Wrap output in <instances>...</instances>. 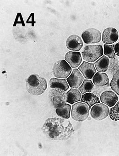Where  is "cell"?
Segmentation results:
<instances>
[{
  "instance_id": "1",
  "label": "cell",
  "mask_w": 119,
  "mask_h": 156,
  "mask_svg": "<svg viewBox=\"0 0 119 156\" xmlns=\"http://www.w3.org/2000/svg\"><path fill=\"white\" fill-rule=\"evenodd\" d=\"M42 129L46 136L55 140H66L74 132L70 121L57 117L47 119Z\"/></svg>"
},
{
  "instance_id": "26",
  "label": "cell",
  "mask_w": 119,
  "mask_h": 156,
  "mask_svg": "<svg viewBox=\"0 0 119 156\" xmlns=\"http://www.w3.org/2000/svg\"></svg>"
},
{
  "instance_id": "19",
  "label": "cell",
  "mask_w": 119,
  "mask_h": 156,
  "mask_svg": "<svg viewBox=\"0 0 119 156\" xmlns=\"http://www.w3.org/2000/svg\"><path fill=\"white\" fill-rule=\"evenodd\" d=\"M66 102L71 104L81 101L82 94L79 90L71 89L66 93Z\"/></svg>"
},
{
  "instance_id": "14",
  "label": "cell",
  "mask_w": 119,
  "mask_h": 156,
  "mask_svg": "<svg viewBox=\"0 0 119 156\" xmlns=\"http://www.w3.org/2000/svg\"><path fill=\"white\" fill-rule=\"evenodd\" d=\"M100 100L109 107H112L118 101V98L114 92L111 90H106L102 93Z\"/></svg>"
},
{
  "instance_id": "9",
  "label": "cell",
  "mask_w": 119,
  "mask_h": 156,
  "mask_svg": "<svg viewBox=\"0 0 119 156\" xmlns=\"http://www.w3.org/2000/svg\"><path fill=\"white\" fill-rule=\"evenodd\" d=\"M84 80V78L79 69H74L72 73L66 79L69 87L74 89L79 88Z\"/></svg>"
},
{
  "instance_id": "13",
  "label": "cell",
  "mask_w": 119,
  "mask_h": 156,
  "mask_svg": "<svg viewBox=\"0 0 119 156\" xmlns=\"http://www.w3.org/2000/svg\"><path fill=\"white\" fill-rule=\"evenodd\" d=\"M65 60L72 68L78 67L82 62L81 53L77 51H68L65 56Z\"/></svg>"
},
{
  "instance_id": "24",
  "label": "cell",
  "mask_w": 119,
  "mask_h": 156,
  "mask_svg": "<svg viewBox=\"0 0 119 156\" xmlns=\"http://www.w3.org/2000/svg\"><path fill=\"white\" fill-rule=\"evenodd\" d=\"M110 86L112 90L117 95H119V76L118 75H114Z\"/></svg>"
},
{
  "instance_id": "12",
  "label": "cell",
  "mask_w": 119,
  "mask_h": 156,
  "mask_svg": "<svg viewBox=\"0 0 119 156\" xmlns=\"http://www.w3.org/2000/svg\"><path fill=\"white\" fill-rule=\"evenodd\" d=\"M78 69L82 73L84 77L88 79H93L96 72V69L93 63L86 61L83 62V63L78 68Z\"/></svg>"
},
{
  "instance_id": "23",
  "label": "cell",
  "mask_w": 119,
  "mask_h": 156,
  "mask_svg": "<svg viewBox=\"0 0 119 156\" xmlns=\"http://www.w3.org/2000/svg\"><path fill=\"white\" fill-rule=\"evenodd\" d=\"M114 47L115 45H110L105 44L104 45V55L108 57V58L111 59L115 58V53L114 51Z\"/></svg>"
},
{
  "instance_id": "25",
  "label": "cell",
  "mask_w": 119,
  "mask_h": 156,
  "mask_svg": "<svg viewBox=\"0 0 119 156\" xmlns=\"http://www.w3.org/2000/svg\"><path fill=\"white\" fill-rule=\"evenodd\" d=\"M114 51L115 54L119 57V42L115 44L114 47Z\"/></svg>"
},
{
  "instance_id": "20",
  "label": "cell",
  "mask_w": 119,
  "mask_h": 156,
  "mask_svg": "<svg viewBox=\"0 0 119 156\" xmlns=\"http://www.w3.org/2000/svg\"><path fill=\"white\" fill-rule=\"evenodd\" d=\"M71 108L72 107L70 104L66 103L56 108V112L61 118L68 119L71 116Z\"/></svg>"
},
{
  "instance_id": "5",
  "label": "cell",
  "mask_w": 119,
  "mask_h": 156,
  "mask_svg": "<svg viewBox=\"0 0 119 156\" xmlns=\"http://www.w3.org/2000/svg\"><path fill=\"white\" fill-rule=\"evenodd\" d=\"M72 71V67L65 60L57 61L52 67V73L57 78H67L71 74Z\"/></svg>"
},
{
  "instance_id": "17",
  "label": "cell",
  "mask_w": 119,
  "mask_h": 156,
  "mask_svg": "<svg viewBox=\"0 0 119 156\" xmlns=\"http://www.w3.org/2000/svg\"><path fill=\"white\" fill-rule=\"evenodd\" d=\"M81 101V102L86 103L90 109L93 105L100 103V100L99 98L93 93L90 92L84 94L82 96Z\"/></svg>"
},
{
  "instance_id": "11",
  "label": "cell",
  "mask_w": 119,
  "mask_h": 156,
  "mask_svg": "<svg viewBox=\"0 0 119 156\" xmlns=\"http://www.w3.org/2000/svg\"><path fill=\"white\" fill-rule=\"evenodd\" d=\"M119 34L117 30L113 27H109L104 30L102 41L104 44H112L118 40Z\"/></svg>"
},
{
  "instance_id": "22",
  "label": "cell",
  "mask_w": 119,
  "mask_h": 156,
  "mask_svg": "<svg viewBox=\"0 0 119 156\" xmlns=\"http://www.w3.org/2000/svg\"><path fill=\"white\" fill-rule=\"evenodd\" d=\"M109 115L111 120L115 121L119 120V101L115 104L114 107L110 109Z\"/></svg>"
},
{
  "instance_id": "7",
  "label": "cell",
  "mask_w": 119,
  "mask_h": 156,
  "mask_svg": "<svg viewBox=\"0 0 119 156\" xmlns=\"http://www.w3.org/2000/svg\"><path fill=\"white\" fill-rule=\"evenodd\" d=\"M83 41L86 44H95L100 42L101 34L99 30L95 28H89L85 30L82 34Z\"/></svg>"
},
{
  "instance_id": "21",
  "label": "cell",
  "mask_w": 119,
  "mask_h": 156,
  "mask_svg": "<svg viewBox=\"0 0 119 156\" xmlns=\"http://www.w3.org/2000/svg\"><path fill=\"white\" fill-rule=\"evenodd\" d=\"M94 87V85L92 80H85L82 85L79 88V90L81 94L91 92Z\"/></svg>"
},
{
  "instance_id": "16",
  "label": "cell",
  "mask_w": 119,
  "mask_h": 156,
  "mask_svg": "<svg viewBox=\"0 0 119 156\" xmlns=\"http://www.w3.org/2000/svg\"><path fill=\"white\" fill-rule=\"evenodd\" d=\"M49 87L51 88H58L66 91L68 90L69 86L65 79L52 78L49 81Z\"/></svg>"
},
{
  "instance_id": "2",
  "label": "cell",
  "mask_w": 119,
  "mask_h": 156,
  "mask_svg": "<svg viewBox=\"0 0 119 156\" xmlns=\"http://www.w3.org/2000/svg\"><path fill=\"white\" fill-rule=\"evenodd\" d=\"M47 88V82L44 77L37 73H34L27 78L26 89L30 94L40 96L46 91Z\"/></svg>"
},
{
  "instance_id": "4",
  "label": "cell",
  "mask_w": 119,
  "mask_h": 156,
  "mask_svg": "<svg viewBox=\"0 0 119 156\" xmlns=\"http://www.w3.org/2000/svg\"><path fill=\"white\" fill-rule=\"evenodd\" d=\"M89 108L86 103L78 102L72 106L71 117L77 122H83L87 119L89 116Z\"/></svg>"
},
{
  "instance_id": "10",
  "label": "cell",
  "mask_w": 119,
  "mask_h": 156,
  "mask_svg": "<svg viewBox=\"0 0 119 156\" xmlns=\"http://www.w3.org/2000/svg\"><path fill=\"white\" fill-rule=\"evenodd\" d=\"M83 46L82 38L76 35L72 34L67 38L66 41V48L73 51H79Z\"/></svg>"
},
{
  "instance_id": "15",
  "label": "cell",
  "mask_w": 119,
  "mask_h": 156,
  "mask_svg": "<svg viewBox=\"0 0 119 156\" xmlns=\"http://www.w3.org/2000/svg\"><path fill=\"white\" fill-rule=\"evenodd\" d=\"M109 81L108 75L104 73H96L93 78V82L97 87L107 86L109 84Z\"/></svg>"
},
{
  "instance_id": "8",
  "label": "cell",
  "mask_w": 119,
  "mask_h": 156,
  "mask_svg": "<svg viewBox=\"0 0 119 156\" xmlns=\"http://www.w3.org/2000/svg\"><path fill=\"white\" fill-rule=\"evenodd\" d=\"M109 112L108 106L103 103H99L93 106L91 109L90 115L95 120L101 121L108 117Z\"/></svg>"
},
{
  "instance_id": "18",
  "label": "cell",
  "mask_w": 119,
  "mask_h": 156,
  "mask_svg": "<svg viewBox=\"0 0 119 156\" xmlns=\"http://www.w3.org/2000/svg\"><path fill=\"white\" fill-rule=\"evenodd\" d=\"M110 64V60L106 56H102L97 60L95 63V69L97 71L104 73L107 71Z\"/></svg>"
},
{
  "instance_id": "3",
  "label": "cell",
  "mask_w": 119,
  "mask_h": 156,
  "mask_svg": "<svg viewBox=\"0 0 119 156\" xmlns=\"http://www.w3.org/2000/svg\"><path fill=\"white\" fill-rule=\"evenodd\" d=\"M83 60L89 62H93L99 59L104 54L103 47L101 45H88L83 48L82 51Z\"/></svg>"
},
{
  "instance_id": "6",
  "label": "cell",
  "mask_w": 119,
  "mask_h": 156,
  "mask_svg": "<svg viewBox=\"0 0 119 156\" xmlns=\"http://www.w3.org/2000/svg\"><path fill=\"white\" fill-rule=\"evenodd\" d=\"M65 91L58 88H52L49 92V99L54 108H58L66 102Z\"/></svg>"
}]
</instances>
